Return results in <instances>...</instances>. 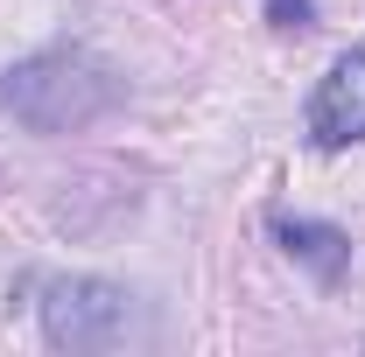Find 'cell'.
Instances as JSON below:
<instances>
[{"mask_svg":"<svg viewBox=\"0 0 365 357\" xmlns=\"http://www.w3.org/2000/svg\"><path fill=\"white\" fill-rule=\"evenodd\" d=\"M274 238H281V252L288 260H302V267L317 273L323 287H337L344 273H351V231H337V224H323V218H274Z\"/></svg>","mask_w":365,"mask_h":357,"instance_id":"cell-4","label":"cell"},{"mask_svg":"<svg viewBox=\"0 0 365 357\" xmlns=\"http://www.w3.org/2000/svg\"><path fill=\"white\" fill-rule=\"evenodd\" d=\"M309 140L317 147H359L365 140V49H344L323 85L309 91Z\"/></svg>","mask_w":365,"mask_h":357,"instance_id":"cell-3","label":"cell"},{"mask_svg":"<svg viewBox=\"0 0 365 357\" xmlns=\"http://www.w3.org/2000/svg\"><path fill=\"white\" fill-rule=\"evenodd\" d=\"M127 287L98 273H56L43 287V336L49 351H113L127 336Z\"/></svg>","mask_w":365,"mask_h":357,"instance_id":"cell-2","label":"cell"},{"mask_svg":"<svg viewBox=\"0 0 365 357\" xmlns=\"http://www.w3.org/2000/svg\"><path fill=\"white\" fill-rule=\"evenodd\" d=\"M267 21L274 28H309L317 21V0H267Z\"/></svg>","mask_w":365,"mask_h":357,"instance_id":"cell-5","label":"cell"},{"mask_svg":"<svg viewBox=\"0 0 365 357\" xmlns=\"http://www.w3.org/2000/svg\"><path fill=\"white\" fill-rule=\"evenodd\" d=\"M113 98H120V78L78 49H43L0 70V112L21 119L29 134H78L98 112H113Z\"/></svg>","mask_w":365,"mask_h":357,"instance_id":"cell-1","label":"cell"}]
</instances>
